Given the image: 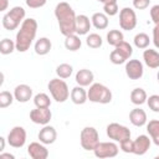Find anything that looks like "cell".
Wrapping results in <instances>:
<instances>
[{
  "mask_svg": "<svg viewBox=\"0 0 159 159\" xmlns=\"http://www.w3.org/2000/svg\"><path fill=\"white\" fill-rule=\"evenodd\" d=\"M87 101L107 104L112 101V92L107 86L102 83H92L89 84V89L87 91Z\"/></svg>",
  "mask_w": 159,
  "mask_h": 159,
  "instance_id": "cell-3",
  "label": "cell"
},
{
  "mask_svg": "<svg viewBox=\"0 0 159 159\" xmlns=\"http://www.w3.org/2000/svg\"><path fill=\"white\" fill-rule=\"evenodd\" d=\"M150 14V19L155 25H159V5H154L150 7L149 10Z\"/></svg>",
  "mask_w": 159,
  "mask_h": 159,
  "instance_id": "cell-38",
  "label": "cell"
},
{
  "mask_svg": "<svg viewBox=\"0 0 159 159\" xmlns=\"http://www.w3.org/2000/svg\"><path fill=\"white\" fill-rule=\"evenodd\" d=\"M125 75L129 77V80H140L144 73L143 63L139 60H127L125 61Z\"/></svg>",
  "mask_w": 159,
  "mask_h": 159,
  "instance_id": "cell-12",
  "label": "cell"
},
{
  "mask_svg": "<svg viewBox=\"0 0 159 159\" xmlns=\"http://www.w3.org/2000/svg\"><path fill=\"white\" fill-rule=\"evenodd\" d=\"M150 144H152V139L145 134H140L133 140V152L132 153L135 155H144L149 150Z\"/></svg>",
  "mask_w": 159,
  "mask_h": 159,
  "instance_id": "cell-14",
  "label": "cell"
},
{
  "mask_svg": "<svg viewBox=\"0 0 159 159\" xmlns=\"http://www.w3.org/2000/svg\"><path fill=\"white\" fill-rule=\"evenodd\" d=\"M118 11H119V9H118L117 1H112V2L103 4V12H104L107 16H114V15L118 14Z\"/></svg>",
  "mask_w": 159,
  "mask_h": 159,
  "instance_id": "cell-35",
  "label": "cell"
},
{
  "mask_svg": "<svg viewBox=\"0 0 159 159\" xmlns=\"http://www.w3.org/2000/svg\"><path fill=\"white\" fill-rule=\"evenodd\" d=\"M147 132L149 133V138L153 140L155 145H159V120L152 119L147 124Z\"/></svg>",
  "mask_w": 159,
  "mask_h": 159,
  "instance_id": "cell-25",
  "label": "cell"
},
{
  "mask_svg": "<svg viewBox=\"0 0 159 159\" xmlns=\"http://www.w3.org/2000/svg\"><path fill=\"white\" fill-rule=\"evenodd\" d=\"M158 30H159V25H155L153 29V42L155 45V47H159V42H158Z\"/></svg>",
  "mask_w": 159,
  "mask_h": 159,
  "instance_id": "cell-41",
  "label": "cell"
},
{
  "mask_svg": "<svg viewBox=\"0 0 159 159\" xmlns=\"http://www.w3.org/2000/svg\"><path fill=\"white\" fill-rule=\"evenodd\" d=\"M27 154L32 159H46L48 157V150L41 142H32L27 147Z\"/></svg>",
  "mask_w": 159,
  "mask_h": 159,
  "instance_id": "cell-15",
  "label": "cell"
},
{
  "mask_svg": "<svg viewBox=\"0 0 159 159\" xmlns=\"http://www.w3.org/2000/svg\"><path fill=\"white\" fill-rule=\"evenodd\" d=\"M119 147H120V150L122 152H124V153H132L133 152V140L130 138L124 139V140L119 142Z\"/></svg>",
  "mask_w": 159,
  "mask_h": 159,
  "instance_id": "cell-37",
  "label": "cell"
},
{
  "mask_svg": "<svg viewBox=\"0 0 159 159\" xmlns=\"http://www.w3.org/2000/svg\"><path fill=\"white\" fill-rule=\"evenodd\" d=\"M86 43L91 48H99L102 46V43H103V40H102V37L98 34L93 32V34H89L86 37Z\"/></svg>",
  "mask_w": 159,
  "mask_h": 159,
  "instance_id": "cell-33",
  "label": "cell"
},
{
  "mask_svg": "<svg viewBox=\"0 0 159 159\" xmlns=\"http://www.w3.org/2000/svg\"><path fill=\"white\" fill-rule=\"evenodd\" d=\"M14 102V94L9 91L0 92V108H7Z\"/></svg>",
  "mask_w": 159,
  "mask_h": 159,
  "instance_id": "cell-34",
  "label": "cell"
},
{
  "mask_svg": "<svg viewBox=\"0 0 159 159\" xmlns=\"http://www.w3.org/2000/svg\"><path fill=\"white\" fill-rule=\"evenodd\" d=\"M124 40V35L120 30H109L107 34V42L111 46H117Z\"/></svg>",
  "mask_w": 159,
  "mask_h": 159,
  "instance_id": "cell-28",
  "label": "cell"
},
{
  "mask_svg": "<svg viewBox=\"0 0 159 159\" xmlns=\"http://www.w3.org/2000/svg\"><path fill=\"white\" fill-rule=\"evenodd\" d=\"M91 20L86 15H76V29L75 34L81 36V35H87L91 30Z\"/></svg>",
  "mask_w": 159,
  "mask_h": 159,
  "instance_id": "cell-18",
  "label": "cell"
},
{
  "mask_svg": "<svg viewBox=\"0 0 159 159\" xmlns=\"http://www.w3.org/2000/svg\"><path fill=\"white\" fill-rule=\"evenodd\" d=\"M132 55H133L132 45L123 40L117 46H114V50L109 55V60H111V62L113 65H122L127 60H129Z\"/></svg>",
  "mask_w": 159,
  "mask_h": 159,
  "instance_id": "cell-6",
  "label": "cell"
},
{
  "mask_svg": "<svg viewBox=\"0 0 159 159\" xmlns=\"http://www.w3.org/2000/svg\"><path fill=\"white\" fill-rule=\"evenodd\" d=\"M34 104L37 108H48L51 106V99L46 93H37L34 97Z\"/></svg>",
  "mask_w": 159,
  "mask_h": 159,
  "instance_id": "cell-30",
  "label": "cell"
},
{
  "mask_svg": "<svg viewBox=\"0 0 159 159\" xmlns=\"http://www.w3.org/2000/svg\"><path fill=\"white\" fill-rule=\"evenodd\" d=\"M152 0H133V7L137 10H144L149 6Z\"/></svg>",
  "mask_w": 159,
  "mask_h": 159,
  "instance_id": "cell-40",
  "label": "cell"
},
{
  "mask_svg": "<svg viewBox=\"0 0 159 159\" xmlns=\"http://www.w3.org/2000/svg\"><path fill=\"white\" fill-rule=\"evenodd\" d=\"M73 72V67L70 65V63H61L56 67V75L58 78H62V80H66L68 78Z\"/></svg>",
  "mask_w": 159,
  "mask_h": 159,
  "instance_id": "cell-31",
  "label": "cell"
},
{
  "mask_svg": "<svg viewBox=\"0 0 159 159\" xmlns=\"http://www.w3.org/2000/svg\"><path fill=\"white\" fill-rule=\"evenodd\" d=\"M25 15H26V11L22 6H14L4 15V17L1 19V24L4 29L7 31L16 30L24 21Z\"/></svg>",
  "mask_w": 159,
  "mask_h": 159,
  "instance_id": "cell-4",
  "label": "cell"
},
{
  "mask_svg": "<svg viewBox=\"0 0 159 159\" xmlns=\"http://www.w3.org/2000/svg\"><path fill=\"white\" fill-rule=\"evenodd\" d=\"M143 60L144 63L149 68H158L159 67V53L154 48H144L143 52Z\"/></svg>",
  "mask_w": 159,
  "mask_h": 159,
  "instance_id": "cell-20",
  "label": "cell"
},
{
  "mask_svg": "<svg viewBox=\"0 0 159 159\" xmlns=\"http://www.w3.org/2000/svg\"><path fill=\"white\" fill-rule=\"evenodd\" d=\"M2 158L15 159V155H14V154H11V153H4V152H1V153H0V159H2Z\"/></svg>",
  "mask_w": 159,
  "mask_h": 159,
  "instance_id": "cell-43",
  "label": "cell"
},
{
  "mask_svg": "<svg viewBox=\"0 0 159 159\" xmlns=\"http://www.w3.org/2000/svg\"><path fill=\"white\" fill-rule=\"evenodd\" d=\"M15 51V41H12L11 39H2L0 41V53L1 55H10Z\"/></svg>",
  "mask_w": 159,
  "mask_h": 159,
  "instance_id": "cell-32",
  "label": "cell"
},
{
  "mask_svg": "<svg viewBox=\"0 0 159 159\" xmlns=\"http://www.w3.org/2000/svg\"><path fill=\"white\" fill-rule=\"evenodd\" d=\"M51 118H52V113L50 111V107L48 108H37L36 107L35 109L30 111V119L35 124H41V125L48 124Z\"/></svg>",
  "mask_w": 159,
  "mask_h": 159,
  "instance_id": "cell-13",
  "label": "cell"
},
{
  "mask_svg": "<svg viewBox=\"0 0 159 159\" xmlns=\"http://www.w3.org/2000/svg\"><path fill=\"white\" fill-rule=\"evenodd\" d=\"M39 139L45 145L55 143L56 139H57V132H56L55 127L45 124L42 127V129H40V132H39Z\"/></svg>",
  "mask_w": 159,
  "mask_h": 159,
  "instance_id": "cell-16",
  "label": "cell"
},
{
  "mask_svg": "<svg viewBox=\"0 0 159 159\" xmlns=\"http://www.w3.org/2000/svg\"><path fill=\"white\" fill-rule=\"evenodd\" d=\"M55 16L57 19L60 31L63 36H68V35L75 34L76 14L68 2H66V1L58 2L55 7Z\"/></svg>",
  "mask_w": 159,
  "mask_h": 159,
  "instance_id": "cell-2",
  "label": "cell"
},
{
  "mask_svg": "<svg viewBox=\"0 0 159 159\" xmlns=\"http://www.w3.org/2000/svg\"><path fill=\"white\" fill-rule=\"evenodd\" d=\"M66 40H65V47L68 50V51H77L81 48L82 46V41L80 39L78 35L76 34H72V35H68V36H65Z\"/></svg>",
  "mask_w": 159,
  "mask_h": 159,
  "instance_id": "cell-26",
  "label": "cell"
},
{
  "mask_svg": "<svg viewBox=\"0 0 159 159\" xmlns=\"http://www.w3.org/2000/svg\"><path fill=\"white\" fill-rule=\"evenodd\" d=\"M147 97H148L147 96V92L143 88H140V87L134 88L130 92V102L133 104H135V106H142L143 103H145Z\"/></svg>",
  "mask_w": 159,
  "mask_h": 159,
  "instance_id": "cell-27",
  "label": "cell"
},
{
  "mask_svg": "<svg viewBox=\"0 0 159 159\" xmlns=\"http://www.w3.org/2000/svg\"><path fill=\"white\" fill-rule=\"evenodd\" d=\"M4 81H5V76H4V73L0 71V87L4 84Z\"/></svg>",
  "mask_w": 159,
  "mask_h": 159,
  "instance_id": "cell-45",
  "label": "cell"
},
{
  "mask_svg": "<svg viewBox=\"0 0 159 159\" xmlns=\"http://www.w3.org/2000/svg\"><path fill=\"white\" fill-rule=\"evenodd\" d=\"M119 26L125 31L134 30L137 26V15L132 7H123L119 11Z\"/></svg>",
  "mask_w": 159,
  "mask_h": 159,
  "instance_id": "cell-10",
  "label": "cell"
},
{
  "mask_svg": "<svg viewBox=\"0 0 159 159\" xmlns=\"http://www.w3.org/2000/svg\"><path fill=\"white\" fill-rule=\"evenodd\" d=\"M129 120L135 127H143L147 123V113L144 109L137 107L129 112Z\"/></svg>",
  "mask_w": 159,
  "mask_h": 159,
  "instance_id": "cell-21",
  "label": "cell"
},
{
  "mask_svg": "<svg viewBox=\"0 0 159 159\" xmlns=\"http://www.w3.org/2000/svg\"><path fill=\"white\" fill-rule=\"evenodd\" d=\"M106 132L109 139L118 142V143L124 139L130 138V130L125 125L119 124V123H109L106 128Z\"/></svg>",
  "mask_w": 159,
  "mask_h": 159,
  "instance_id": "cell-8",
  "label": "cell"
},
{
  "mask_svg": "<svg viewBox=\"0 0 159 159\" xmlns=\"http://www.w3.org/2000/svg\"><path fill=\"white\" fill-rule=\"evenodd\" d=\"M93 80H94V75L88 68H82V70L77 71V73L75 76V81L77 82L78 86H82V87H87V86L92 84Z\"/></svg>",
  "mask_w": 159,
  "mask_h": 159,
  "instance_id": "cell-19",
  "label": "cell"
},
{
  "mask_svg": "<svg viewBox=\"0 0 159 159\" xmlns=\"http://www.w3.org/2000/svg\"><path fill=\"white\" fill-rule=\"evenodd\" d=\"M81 147L84 150H93L99 143V134L94 127H84L80 134Z\"/></svg>",
  "mask_w": 159,
  "mask_h": 159,
  "instance_id": "cell-7",
  "label": "cell"
},
{
  "mask_svg": "<svg viewBox=\"0 0 159 159\" xmlns=\"http://www.w3.org/2000/svg\"><path fill=\"white\" fill-rule=\"evenodd\" d=\"M7 144L12 148H22L26 143V130L21 125L14 127L7 134Z\"/></svg>",
  "mask_w": 159,
  "mask_h": 159,
  "instance_id": "cell-11",
  "label": "cell"
},
{
  "mask_svg": "<svg viewBox=\"0 0 159 159\" xmlns=\"http://www.w3.org/2000/svg\"><path fill=\"white\" fill-rule=\"evenodd\" d=\"M91 24L97 30H104L108 27V16L104 12H94L91 17Z\"/></svg>",
  "mask_w": 159,
  "mask_h": 159,
  "instance_id": "cell-24",
  "label": "cell"
},
{
  "mask_svg": "<svg viewBox=\"0 0 159 159\" xmlns=\"http://www.w3.org/2000/svg\"><path fill=\"white\" fill-rule=\"evenodd\" d=\"M32 98V88L27 84H19L14 89V99L20 103H26Z\"/></svg>",
  "mask_w": 159,
  "mask_h": 159,
  "instance_id": "cell-17",
  "label": "cell"
},
{
  "mask_svg": "<svg viewBox=\"0 0 159 159\" xmlns=\"http://www.w3.org/2000/svg\"><path fill=\"white\" fill-rule=\"evenodd\" d=\"M92 152L94 153V155L97 158H101V159H103V158H114L118 154L119 148L113 142H99Z\"/></svg>",
  "mask_w": 159,
  "mask_h": 159,
  "instance_id": "cell-9",
  "label": "cell"
},
{
  "mask_svg": "<svg viewBox=\"0 0 159 159\" xmlns=\"http://www.w3.org/2000/svg\"><path fill=\"white\" fill-rule=\"evenodd\" d=\"M51 48H52V42L47 37H40L35 42V52L40 56L47 55L51 51Z\"/></svg>",
  "mask_w": 159,
  "mask_h": 159,
  "instance_id": "cell-23",
  "label": "cell"
},
{
  "mask_svg": "<svg viewBox=\"0 0 159 159\" xmlns=\"http://www.w3.org/2000/svg\"><path fill=\"white\" fill-rule=\"evenodd\" d=\"M9 7V0H0V11H5Z\"/></svg>",
  "mask_w": 159,
  "mask_h": 159,
  "instance_id": "cell-42",
  "label": "cell"
},
{
  "mask_svg": "<svg viewBox=\"0 0 159 159\" xmlns=\"http://www.w3.org/2000/svg\"><path fill=\"white\" fill-rule=\"evenodd\" d=\"M145 102L148 103L149 108L153 112H155V113L159 112V96L158 94H152V96H149V98L147 97V101Z\"/></svg>",
  "mask_w": 159,
  "mask_h": 159,
  "instance_id": "cell-36",
  "label": "cell"
},
{
  "mask_svg": "<svg viewBox=\"0 0 159 159\" xmlns=\"http://www.w3.org/2000/svg\"><path fill=\"white\" fill-rule=\"evenodd\" d=\"M5 147H6V140H5L4 137L0 135V153L5 150Z\"/></svg>",
  "mask_w": 159,
  "mask_h": 159,
  "instance_id": "cell-44",
  "label": "cell"
},
{
  "mask_svg": "<svg viewBox=\"0 0 159 159\" xmlns=\"http://www.w3.org/2000/svg\"><path fill=\"white\" fill-rule=\"evenodd\" d=\"M46 2H47V0H26V5L30 9H40V7L45 6Z\"/></svg>",
  "mask_w": 159,
  "mask_h": 159,
  "instance_id": "cell-39",
  "label": "cell"
},
{
  "mask_svg": "<svg viewBox=\"0 0 159 159\" xmlns=\"http://www.w3.org/2000/svg\"><path fill=\"white\" fill-rule=\"evenodd\" d=\"M133 42H134V46H135L137 48L144 50V48H147V47L149 46L150 39H149V36H148L145 32H139V34H137V35L134 36Z\"/></svg>",
  "mask_w": 159,
  "mask_h": 159,
  "instance_id": "cell-29",
  "label": "cell"
},
{
  "mask_svg": "<svg viewBox=\"0 0 159 159\" xmlns=\"http://www.w3.org/2000/svg\"><path fill=\"white\" fill-rule=\"evenodd\" d=\"M98 2H102V4H107V2H112V1H117V0H97Z\"/></svg>",
  "mask_w": 159,
  "mask_h": 159,
  "instance_id": "cell-46",
  "label": "cell"
},
{
  "mask_svg": "<svg viewBox=\"0 0 159 159\" xmlns=\"http://www.w3.org/2000/svg\"><path fill=\"white\" fill-rule=\"evenodd\" d=\"M47 88L52 96V98L58 102V103H63L68 99L70 97V89H68V86L67 83L62 80V78H52L50 80L48 84H47Z\"/></svg>",
  "mask_w": 159,
  "mask_h": 159,
  "instance_id": "cell-5",
  "label": "cell"
},
{
  "mask_svg": "<svg viewBox=\"0 0 159 159\" xmlns=\"http://www.w3.org/2000/svg\"><path fill=\"white\" fill-rule=\"evenodd\" d=\"M70 97L75 104H84L87 102V91L84 89V87L77 84L76 87L72 88Z\"/></svg>",
  "mask_w": 159,
  "mask_h": 159,
  "instance_id": "cell-22",
  "label": "cell"
},
{
  "mask_svg": "<svg viewBox=\"0 0 159 159\" xmlns=\"http://www.w3.org/2000/svg\"><path fill=\"white\" fill-rule=\"evenodd\" d=\"M37 27L39 25L35 19L32 17L24 19V21L20 25V30L16 34L15 50H17L19 52H26L36 37Z\"/></svg>",
  "mask_w": 159,
  "mask_h": 159,
  "instance_id": "cell-1",
  "label": "cell"
}]
</instances>
